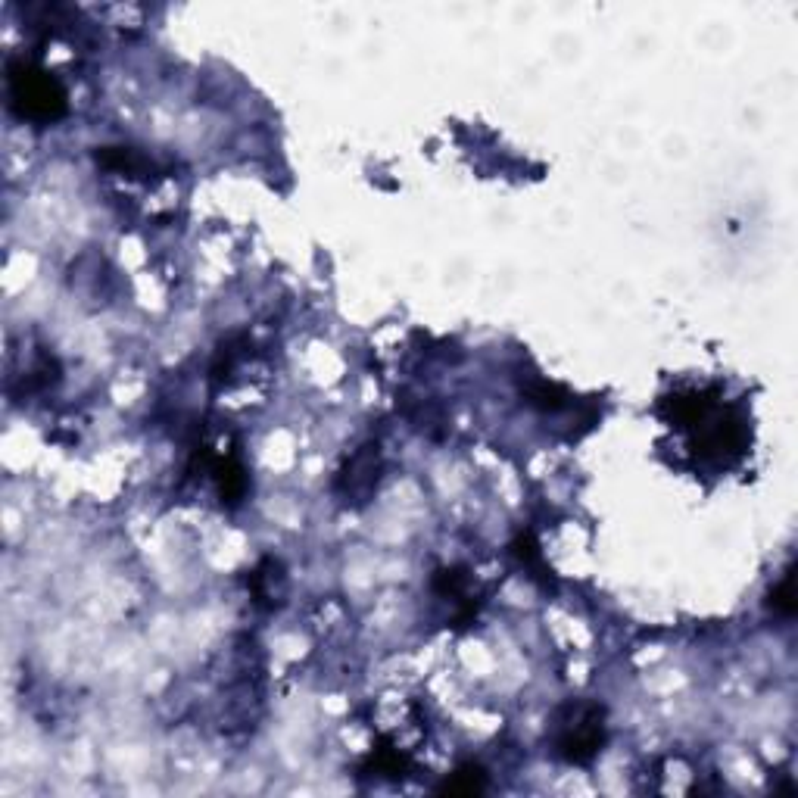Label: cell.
I'll list each match as a JSON object with an SVG mask.
<instances>
[{
  "label": "cell",
  "instance_id": "cell-1",
  "mask_svg": "<svg viewBox=\"0 0 798 798\" xmlns=\"http://www.w3.org/2000/svg\"><path fill=\"white\" fill-rule=\"evenodd\" d=\"M7 94L19 119L38 125H53L69 113V94L53 72L38 63L10 60L7 66Z\"/></svg>",
  "mask_w": 798,
  "mask_h": 798
},
{
  "label": "cell",
  "instance_id": "cell-2",
  "mask_svg": "<svg viewBox=\"0 0 798 798\" xmlns=\"http://www.w3.org/2000/svg\"><path fill=\"white\" fill-rule=\"evenodd\" d=\"M565 721L558 724V736H555V755L587 767L599 758L602 746H605V711L599 705H580V708H565Z\"/></svg>",
  "mask_w": 798,
  "mask_h": 798
},
{
  "label": "cell",
  "instance_id": "cell-3",
  "mask_svg": "<svg viewBox=\"0 0 798 798\" xmlns=\"http://www.w3.org/2000/svg\"><path fill=\"white\" fill-rule=\"evenodd\" d=\"M378 481H381V446L365 443L347 459V465L340 468L337 481H334V493L343 505L362 509V505L375 499Z\"/></svg>",
  "mask_w": 798,
  "mask_h": 798
},
{
  "label": "cell",
  "instance_id": "cell-4",
  "mask_svg": "<svg viewBox=\"0 0 798 798\" xmlns=\"http://www.w3.org/2000/svg\"><path fill=\"white\" fill-rule=\"evenodd\" d=\"M434 593L440 599H452V605H456V621L459 627L471 624L477 618V602L471 599V577L465 568H443L434 574Z\"/></svg>",
  "mask_w": 798,
  "mask_h": 798
},
{
  "label": "cell",
  "instance_id": "cell-5",
  "mask_svg": "<svg viewBox=\"0 0 798 798\" xmlns=\"http://www.w3.org/2000/svg\"><path fill=\"white\" fill-rule=\"evenodd\" d=\"M209 468L216 471L222 505H228V509L241 505L244 496H247V471H244V465L237 462L234 456H222V459H209Z\"/></svg>",
  "mask_w": 798,
  "mask_h": 798
},
{
  "label": "cell",
  "instance_id": "cell-6",
  "mask_svg": "<svg viewBox=\"0 0 798 798\" xmlns=\"http://www.w3.org/2000/svg\"><path fill=\"white\" fill-rule=\"evenodd\" d=\"M250 590L253 602L262 608H275L278 599L284 596V571L275 558H265V562L250 574Z\"/></svg>",
  "mask_w": 798,
  "mask_h": 798
},
{
  "label": "cell",
  "instance_id": "cell-7",
  "mask_svg": "<svg viewBox=\"0 0 798 798\" xmlns=\"http://www.w3.org/2000/svg\"><path fill=\"white\" fill-rule=\"evenodd\" d=\"M94 159H97V166L110 172H122V175H138L150 166V159L135 147H97Z\"/></svg>",
  "mask_w": 798,
  "mask_h": 798
},
{
  "label": "cell",
  "instance_id": "cell-8",
  "mask_svg": "<svg viewBox=\"0 0 798 798\" xmlns=\"http://www.w3.org/2000/svg\"><path fill=\"white\" fill-rule=\"evenodd\" d=\"M512 552H515L518 562L524 565V571H530V577H534V580H543V583H549V580H552V568L546 565L543 549H540L537 537L530 534V530H524V534H518V537H515V543H512Z\"/></svg>",
  "mask_w": 798,
  "mask_h": 798
},
{
  "label": "cell",
  "instance_id": "cell-9",
  "mask_svg": "<svg viewBox=\"0 0 798 798\" xmlns=\"http://www.w3.org/2000/svg\"><path fill=\"white\" fill-rule=\"evenodd\" d=\"M524 399L527 406H534L540 412H558L568 406V390L562 384H552V381H543V378H534L527 387H524Z\"/></svg>",
  "mask_w": 798,
  "mask_h": 798
},
{
  "label": "cell",
  "instance_id": "cell-10",
  "mask_svg": "<svg viewBox=\"0 0 798 798\" xmlns=\"http://www.w3.org/2000/svg\"><path fill=\"white\" fill-rule=\"evenodd\" d=\"M484 789H487V774H484V770L474 767V764H465V767L456 770V774H449L437 792H443V795H477Z\"/></svg>",
  "mask_w": 798,
  "mask_h": 798
},
{
  "label": "cell",
  "instance_id": "cell-11",
  "mask_svg": "<svg viewBox=\"0 0 798 798\" xmlns=\"http://www.w3.org/2000/svg\"><path fill=\"white\" fill-rule=\"evenodd\" d=\"M770 608H774L777 615H783V618H792L795 615L798 602H795V568L792 565L783 571L777 587L770 590Z\"/></svg>",
  "mask_w": 798,
  "mask_h": 798
},
{
  "label": "cell",
  "instance_id": "cell-12",
  "mask_svg": "<svg viewBox=\"0 0 798 798\" xmlns=\"http://www.w3.org/2000/svg\"><path fill=\"white\" fill-rule=\"evenodd\" d=\"M409 758L399 755L396 749H378L371 755V767H375V774H384V777H399L406 770Z\"/></svg>",
  "mask_w": 798,
  "mask_h": 798
}]
</instances>
